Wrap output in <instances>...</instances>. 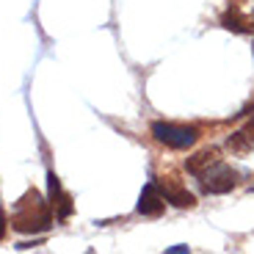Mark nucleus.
<instances>
[{"label":"nucleus","instance_id":"obj_15","mask_svg":"<svg viewBox=\"0 0 254 254\" xmlns=\"http://www.w3.org/2000/svg\"><path fill=\"white\" fill-rule=\"evenodd\" d=\"M252 47H254V45H252Z\"/></svg>","mask_w":254,"mask_h":254},{"label":"nucleus","instance_id":"obj_5","mask_svg":"<svg viewBox=\"0 0 254 254\" xmlns=\"http://www.w3.org/2000/svg\"><path fill=\"white\" fill-rule=\"evenodd\" d=\"M47 188H50V207L56 210V221H66V218L72 216L75 204H72L69 193H66V190H61V183H58L56 172L47 174Z\"/></svg>","mask_w":254,"mask_h":254},{"label":"nucleus","instance_id":"obj_2","mask_svg":"<svg viewBox=\"0 0 254 254\" xmlns=\"http://www.w3.org/2000/svg\"><path fill=\"white\" fill-rule=\"evenodd\" d=\"M152 135L155 141L160 144L172 146V149H190V146L196 144L199 133L196 127H188V125H172V122H152Z\"/></svg>","mask_w":254,"mask_h":254},{"label":"nucleus","instance_id":"obj_9","mask_svg":"<svg viewBox=\"0 0 254 254\" xmlns=\"http://www.w3.org/2000/svg\"><path fill=\"white\" fill-rule=\"evenodd\" d=\"M252 146H254V141L249 138L246 130H238V133H232V135L227 138V149H229V152H235V155L252 152Z\"/></svg>","mask_w":254,"mask_h":254},{"label":"nucleus","instance_id":"obj_7","mask_svg":"<svg viewBox=\"0 0 254 254\" xmlns=\"http://www.w3.org/2000/svg\"><path fill=\"white\" fill-rule=\"evenodd\" d=\"M216 163H221V149H218V146H207V149H199L193 158H188L185 169H188V174L202 180Z\"/></svg>","mask_w":254,"mask_h":254},{"label":"nucleus","instance_id":"obj_12","mask_svg":"<svg viewBox=\"0 0 254 254\" xmlns=\"http://www.w3.org/2000/svg\"><path fill=\"white\" fill-rule=\"evenodd\" d=\"M246 133H249V138L254 141V119H252V122H249V125H246Z\"/></svg>","mask_w":254,"mask_h":254},{"label":"nucleus","instance_id":"obj_14","mask_svg":"<svg viewBox=\"0 0 254 254\" xmlns=\"http://www.w3.org/2000/svg\"><path fill=\"white\" fill-rule=\"evenodd\" d=\"M252 190H254V188H252Z\"/></svg>","mask_w":254,"mask_h":254},{"label":"nucleus","instance_id":"obj_10","mask_svg":"<svg viewBox=\"0 0 254 254\" xmlns=\"http://www.w3.org/2000/svg\"><path fill=\"white\" fill-rule=\"evenodd\" d=\"M8 218H6V213H3V207H0V243L6 241V232H8Z\"/></svg>","mask_w":254,"mask_h":254},{"label":"nucleus","instance_id":"obj_4","mask_svg":"<svg viewBox=\"0 0 254 254\" xmlns=\"http://www.w3.org/2000/svg\"><path fill=\"white\" fill-rule=\"evenodd\" d=\"M155 185H158V190H160V196L166 199L169 204H174V207H196V196L190 193L185 185H180L177 183V177H160V180H155Z\"/></svg>","mask_w":254,"mask_h":254},{"label":"nucleus","instance_id":"obj_13","mask_svg":"<svg viewBox=\"0 0 254 254\" xmlns=\"http://www.w3.org/2000/svg\"><path fill=\"white\" fill-rule=\"evenodd\" d=\"M252 25H254V14H252Z\"/></svg>","mask_w":254,"mask_h":254},{"label":"nucleus","instance_id":"obj_8","mask_svg":"<svg viewBox=\"0 0 254 254\" xmlns=\"http://www.w3.org/2000/svg\"><path fill=\"white\" fill-rule=\"evenodd\" d=\"M221 25L227 31H235V33H249L252 31V19L243 17V11L238 6H229L227 11L221 14Z\"/></svg>","mask_w":254,"mask_h":254},{"label":"nucleus","instance_id":"obj_11","mask_svg":"<svg viewBox=\"0 0 254 254\" xmlns=\"http://www.w3.org/2000/svg\"><path fill=\"white\" fill-rule=\"evenodd\" d=\"M183 252H188V246H183V243H180V246H172V249H166V254H183Z\"/></svg>","mask_w":254,"mask_h":254},{"label":"nucleus","instance_id":"obj_1","mask_svg":"<svg viewBox=\"0 0 254 254\" xmlns=\"http://www.w3.org/2000/svg\"><path fill=\"white\" fill-rule=\"evenodd\" d=\"M53 227V207L50 202L42 199L39 190H25L14 204V216H11V229L31 235V232H47Z\"/></svg>","mask_w":254,"mask_h":254},{"label":"nucleus","instance_id":"obj_6","mask_svg":"<svg viewBox=\"0 0 254 254\" xmlns=\"http://www.w3.org/2000/svg\"><path fill=\"white\" fill-rule=\"evenodd\" d=\"M141 216L146 218H160L166 210V199L160 196V190L155 183H146L144 190H141V199H138V207H135Z\"/></svg>","mask_w":254,"mask_h":254},{"label":"nucleus","instance_id":"obj_3","mask_svg":"<svg viewBox=\"0 0 254 254\" xmlns=\"http://www.w3.org/2000/svg\"><path fill=\"white\" fill-rule=\"evenodd\" d=\"M202 188H204V193H216V196L218 193H229L232 188H238V172L224 163H216L202 177Z\"/></svg>","mask_w":254,"mask_h":254}]
</instances>
